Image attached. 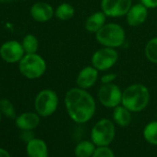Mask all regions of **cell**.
Listing matches in <instances>:
<instances>
[{"label": "cell", "mask_w": 157, "mask_h": 157, "mask_svg": "<svg viewBox=\"0 0 157 157\" xmlns=\"http://www.w3.org/2000/svg\"><path fill=\"white\" fill-rule=\"evenodd\" d=\"M64 105L67 116L77 124L89 122L96 112V100L88 90L73 87L64 96Z\"/></svg>", "instance_id": "cell-1"}, {"label": "cell", "mask_w": 157, "mask_h": 157, "mask_svg": "<svg viewBox=\"0 0 157 157\" xmlns=\"http://www.w3.org/2000/svg\"><path fill=\"white\" fill-rule=\"evenodd\" d=\"M151 93L149 88L141 83H132L126 87L122 93L121 105L132 113L143 111L150 104Z\"/></svg>", "instance_id": "cell-2"}, {"label": "cell", "mask_w": 157, "mask_h": 157, "mask_svg": "<svg viewBox=\"0 0 157 157\" xmlns=\"http://www.w3.org/2000/svg\"><path fill=\"white\" fill-rule=\"evenodd\" d=\"M95 40L101 46L120 48L127 40V33L122 25L117 22H106L95 34Z\"/></svg>", "instance_id": "cell-3"}, {"label": "cell", "mask_w": 157, "mask_h": 157, "mask_svg": "<svg viewBox=\"0 0 157 157\" xmlns=\"http://www.w3.org/2000/svg\"><path fill=\"white\" fill-rule=\"evenodd\" d=\"M19 64L20 73L28 80H37L46 72L45 59L37 53L25 54Z\"/></svg>", "instance_id": "cell-4"}, {"label": "cell", "mask_w": 157, "mask_h": 157, "mask_svg": "<svg viewBox=\"0 0 157 157\" xmlns=\"http://www.w3.org/2000/svg\"><path fill=\"white\" fill-rule=\"evenodd\" d=\"M116 136V124L110 118L99 119L92 128L91 140L96 146H109Z\"/></svg>", "instance_id": "cell-5"}, {"label": "cell", "mask_w": 157, "mask_h": 157, "mask_svg": "<svg viewBox=\"0 0 157 157\" xmlns=\"http://www.w3.org/2000/svg\"><path fill=\"white\" fill-rule=\"evenodd\" d=\"M59 105V97L52 89H43L35 96V112L42 117H48L55 114Z\"/></svg>", "instance_id": "cell-6"}, {"label": "cell", "mask_w": 157, "mask_h": 157, "mask_svg": "<svg viewBox=\"0 0 157 157\" xmlns=\"http://www.w3.org/2000/svg\"><path fill=\"white\" fill-rule=\"evenodd\" d=\"M119 53L117 49L101 46L94 52L91 57V65L100 72L110 70L118 61Z\"/></svg>", "instance_id": "cell-7"}, {"label": "cell", "mask_w": 157, "mask_h": 157, "mask_svg": "<svg viewBox=\"0 0 157 157\" xmlns=\"http://www.w3.org/2000/svg\"><path fill=\"white\" fill-rule=\"evenodd\" d=\"M123 90L115 82L109 84H101L97 91L98 102L105 108L114 109L121 105Z\"/></svg>", "instance_id": "cell-8"}, {"label": "cell", "mask_w": 157, "mask_h": 157, "mask_svg": "<svg viewBox=\"0 0 157 157\" xmlns=\"http://www.w3.org/2000/svg\"><path fill=\"white\" fill-rule=\"evenodd\" d=\"M133 5V0H101L100 9L107 18L125 17Z\"/></svg>", "instance_id": "cell-9"}, {"label": "cell", "mask_w": 157, "mask_h": 157, "mask_svg": "<svg viewBox=\"0 0 157 157\" xmlns=\"http://www.w3.org/2000/svg\"><path fill=\"white\" fill-rule=\"evenodd\" d=\"M22 44L16 40H10L0 46V57L9 64L19 63L25 55Z\"/></svg>", "instance_id": "cell-10"}, {"label": "cell", "mask_w": 157, "mask_h": 157, "mask_svg": "<svg viewBox=\"0 0 157 157\" xmlns=\"http://www.w3.org/2000/svg\"><path fill=\"white\" fill-rule=\"evenodd\" d=\"M99 70L92 65L82 67L76 77V86L84 90L93 88L99 80Z\"/></svg>", "instance_id": "cell-11"}, {"label": "cell", "mask_w": 157, "mask_h": 157, "mask_svg": "<svg viewBox=\"0 0 157 157\" xmlns=\"http://www.w3.org/2000/svg\"><path fill=\"white\" fill-rule=\"evenodd\" d=\"M149 9L140 2L133 4L126 14V21L130 27H139L145 23L149 17Z\"/></svg>", "instance_id": "cell-12"}, {"label": "cell", "mask_w": 157, "mask_h": 157, "mask_svg": "<svg viewBox=\"0 0 157 157\" xmlns=\"http://www.w3.org/2000/svg\"><path fill=\"white\" fill-rule=\"evenodd\" d=\"M30 14L35 21L44 23L51 21L55 17V9L47 2L39 1L31 7Z\"/></svg>", "instance_id": "cell-13"}, {"label": "cell", "mask_w": 157, "mask_h": 157, "mask_svg": "<svg viewBox=\"0 0 157 157\" xmlns=\"http://www.w3.org/2000/svg\"><path fill=\"white\" fill-rule=\"evenodd\" d=\"M41 121V117L36 112H24L16 117L15 123L21 130H33Z\"/></svg>", "instance_id": "cell-14"}, {"label": "cell", "mask_w": 157, "mask_h": 157, "mask_svg": "<svg viewBox=\"0 0 157 157\" xmlns=\"http://www.w3.org/2000/svg\"><path fill=\"white\" fill-rule=\"evenodd\" d=\"M107 16L102 11H95L89 15L84 22V29L89 33L95 34L105 23H106Z\"/></svg>", "instance_id": "cell-15"}, {"label": "cell", "mask_w": 157, "mask_h": 157, "mask_svg": "<svg viewBox=\"0 0 157 157\" xmlns=\"http://www.w3.org/2000/svg\"><path fill=\"white\" fill-rule=\"evenodd\" d=\"M26 152L28 157H48L47 144L42 139L34 138L27 143Z\"/></svg>", "instance_id": "cell-16"}, {"label": "cell", "mask_w": 157, "mask_h": 157, "mask_svg": "<svg viewBox=\"0 0 157 157\" xmlns=\"http://www.w3.org/2000/svg\"><path fill=\"white\" fill-rule=\"evenodd\" d=\"M132 112H130L124 105H119L118 106L113 109L112 113V120L116 125L121 128H126L131 123Z\"/></svg>", "instance_id": "cell-17"}, {"label": "cell", "mask_w": 157, "mask_h": 157, "mask_svg": "<svg viewBox=\"0 0 157 157\" xmlns=\"http://www.w3.org/2000/svg\"><path fill=\"white\" fill-rule=\"evenodd\" d=\"M76 13L75 7L69 3L64 2L59 4L55 9V17L62 21H67L71 20Z\"/></svg>", "instance_id": "cell-18"}, {"label": "cell", "mask_w": 157, "mask_h": 157, "mask_svg": "<svg viewBox=\"0 0 157 157\" xmlns=\"http://www.w3.org/2000/svg\"><path fill=\"white\" fill-rule=\"evenodd\" d=\"M96 145L92 140H82L74 148V154L76 157H92Z\"/></svg>", "instance_id": "cell-19"}, {"label": "cell", "mask_w": 157, "mask_h": 157, "mask_svg": "<svg viewBox=\"0 0 157 157\" xmlns=\"http://www.w3.org/2000/svg\"><path fill=\"white\" fill-rule=\"evenodd\" d=\"M144 56L146 59L154 65H157V36L151 37L144 46Z\"/></svg>", "instance_id": "cell-20"}, {"label": "cell", "mask_w": 157, "mask_h": 157, "mask_svg": "<svg viewBox=\"0 0 157 157\" xmlns=\"http://www.w3.org/2000/svg\"><path fill=\"white\" fill-rule=\"evenodd\" d=\"M144 140L151 144L157 145V120L151 121L147 123L142 131Z\"/></svg>", "instance_id": "cell-21"}, {"label": "cell", "mask_w": 157, "mask_h": 157, "mask_svg": "<svg viewBox=\"0 0 157 157\" xmlns=\"http://www.w3.org/2000/svg\"><path fill=\"white\" fill-rule=\"evenodd\" d=\"M23 49L25 51L26 54H34L37 53L38 49H39V41L38 38L32 33H28L26 34L22 41H21Z\"/></svg>", "instance_id": "cell-22"}, {"label": "cell", "mask_w": 157, "mask_h": 157, "mask_svg": "<svg viewBox=\"0 0 157 157\" xmlns=\"http://www.w3.org/2000/svg\"><path fill=\"white\" fill-rule=\"evenodd\" d=\"M0 111L2 115L6 116L9 118H16V111L13 104L9 99L3 98L0 99Z\"/></svg>", "instance_id": "cell-23"}, {"label": "cell", "mask_w": 157, "mask_h": 157, "mask_svg": "<svg viewBox=\"0 0 157 157\" xmlns=\"http://www.w3.org/2000/svg\"><path fill=\"white\" fill-rule=\"evenodd\" d=\"M92 157H116L113 150L109 146H96Z\"/></svg>", "instance_id": "cell-24"}, {"label": "cell", "mask_w": 157, "mask_h": 157, "mask_svg": "<svg viewBox=\"0 0 157 157\" xmlns=\"http://www.w3.org/2000/svg\"><path fill=\"white\" fill-rule=\"evenodd\" d=\"M117 78V73L105 71V72L100 77V82H101V84H109V83L115 82Z\"/></svg>", "instance_id": "cell-25"}, {"label": "cell", "mask_w": 157, "mask_h": 157, "mask_svg": "<svg viewBox=\"0 0 157 157\" xmlns=\"http://www.w3.org/2000/svg\"><path fill=\"white\" fill-rule=\"evenodd\" d=\"M21 140L23 141H25V142L28 143L29 141H31L33 139L35 138V135L33 132V130H21Z\"/></svg>", "instance_id": "cell-26"}, {"label": "cell", "mask_w": 157, "mask_h": 157, "mask_svg": "<svg viewBox=\"0 0 157 157\" xmlns=\"http://www.w3.org/2000/svg\"><path fill=\"white\" fill-rule=\"evenodd\" d=\"M140 2L149 10L157 9V0H140Z\"/></svg>", "instance_id": "cell-27"}, {"label": "cell", "mask_w": 157, "mask_h": 157, "mask_svg": "<svg viewBox=\"0 0 157 157\" xmlns=\"http://www.w3.org/2000/svg\"><path fill=\"white\" fill-rule=\"evenodd\" d=\"M0 157H11V156L7 150L0 148Z\"/></svg>", "instance_id": "cell-28"}, {"label": "cell", "mask_w": 157, "mask_h": 157, "mask_svg": "<svg viewBox=\"0 0 157 157\" xmlns=\"http://www.w3.org/2000/svg\"><path fill=\"white\" fill-rule=\"evenodd\" d=\"M11 1H13V0H0V3H9Z\"/></svg>", "instance_id": "cell-29"}, {"label": "cell", "mask_w": 157, "mask_h": 157, "mask_svg": "<svg viewBox=\"0 0 157 157\" xmlns=\"http://www.w3.org/2000/svg\"><path fill=\"white\" fill-rule=\"evenodd\" d=\"M1 117H2V113L0 111V122H1Z\"/></svg>", "instance_id": "cell-30"}, {"label": "cell", "mask_w": 157, "mask_h": 157, "mask_svg": "<svg viewBox=\"0 0 157 157\" xmlns=\"http://www.w3.org/2000/svg\"><path fill=\"white\" fill-rule=\"evenodd\" d=\"M21 1H27V0H21Z\"/></svg>", "instance_id": "cell-31"}, {"label": "cell", "mask_w": 157, "mask_h": 157, "mask_svg": "<svg viewBox=\"0 0 157 157\" xmlns=\"http://www.w3.org/2000/svg\"><path fill=\"white\" fill-rule=\"evenodd\" d=\"M156 120H157V115H156Z\"/></svg>", "instance_id": "cell-32"}]
</instances>
